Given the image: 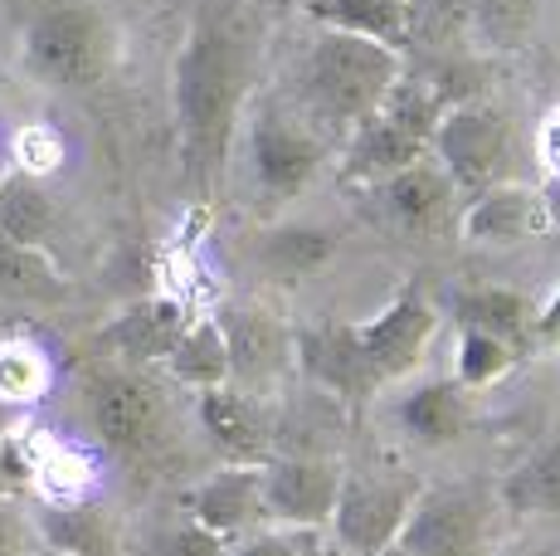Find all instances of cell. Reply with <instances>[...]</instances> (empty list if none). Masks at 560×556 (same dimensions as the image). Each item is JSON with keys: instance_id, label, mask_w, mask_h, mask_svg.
Returning a JSON list of instances; mask_svg holds the SVG:
<instances>
[{"instance_id": "obj_1", "label": "cell", "mask_w": 560, "mask_h": 556, "mask_svg": "<svg viewBox=\"0 0 560 556\" xmlns=\"http://www.w3.org/2000/svg\"><path fill=\"white\" fill-rule=\"evenodd\" d=\"M254 25L234 0H205L171 59V113H176V162L190 200H210L224 186L244 103L254 89Z\"/></svg>"}, {"instance_id": "obj_2", "label": "cell", "mask_w": 560, "mask_h": 556, "mask_svg": "<svg viewBox=\"0 0 560 556\" xmlns=\"http://www.w3.org/2000/svg\"><path fill=\"white\" fill-rule=\"evenodd\" d=\"M400 69V49H385L361 35H341V30H312L303 73H298V113L337 147L351 127L381 108Z\"/></svg>"}, {"instance_id": "obj_3", "label": "cell", "mask_w": 560, "mask_h": 556, "mask_svg": "<svg viewBox=\"0 0 560 556\" xmlns=\"http://www.w3.org/2000/svg\"><path fill=\"white\" fill-rule=\"evenodd\" d=\"M429 157L448 171V181L458 186V196H478L488 186H502V181H526V147L522 132H516L512 113L498 108V103H454L439 123L434 142H429Z\"/></svg>"}, {"instance_id": "obj_4", "label": "cell", "mask_w": 560, "mask_h": 556, "mask_svg": "<svg viewBox=\"0 0 560 556\" xmlns=\"http://www.w3.org/2000/svg\"><path fill=\"white\" fill-rule=\"evenodd\" d=\"M502 502L482 484H444L415 498L395 547L405 556H498Z\"/></svg>"}, {"instance_id": "obj_5", "label": "cell", "mask_w": 560, "mask_h": 556, "mask_svg": "<svg viewBox=\"0 0 560 556\" xmlns=\"http://www.w3.org/2000/svg\"><path fill=\"white\" fill-rule=\"evenodd\" d=\"M113 25L89 5H54L30 20L20 59L49 89H93L113 69Z\"/></svg>"}, {"instance_id": "obj_6", "label": "cell", "mask_w": 560, "mask_h": 556, "mask_svg": "<svg viewBox=\"0 0 560 556\" xmlns=\"http://www.w3.org/2000/svg\"><path fill=\"white\" fill-rule=\"evenodd\" d=\"M331 157V142L307 123L298 108H268L254 113L249 123V176L254 190L268 200V206H288L298 200L312 181L322 176Z\"/></svg>"}, {"instance_id": "obj_7", "label": "cell", "mask_w": 560, "mask_h": 556, "mask_svg": "<svg viewBox=\"0 0 560 556\" xmlns=\"http://www.w3.org/2000/svg\"><path fill=\"white\" fill-rule=\"evenodd\" d=\"M93 435L117 454H147L166 430V395L142 367H107L93 371L83 386Z\"/></svg>"}, {"instance_id": "obj_8", "label": "cell", "mask_w": 560, "mask_h": 556, "mask_svg": "<svg viewBox=\"0 0 560 556\" xmlns=\"http://www.w3.org/2000/svg\"><path fill=\"white\" fill-rule=\"evenodd\" d=\"M419 488L409 478H385V474H347L341 478L337 508H331L327 528L351 556H375L395 547L409 508H415Z\"/></svg>"}, {"instance_id": "obj_9", "label": "cell", "mask_w": 560, "mask_h": 556, "mask_svg": "<svg viewBox=\"0 0 560 556\" xmlns=\"http://www.w3.org/2000/svg\"><path fill=\"white\" fill-rule=\"evenodd\" d=\"M341 464L317 454H268L264 459V522L298 532H322L341 494Z\"/></svg>"}, {"instance_id": "obj_10", "label": "cell", "mask_w": 560, "mask_h": 556, "mask_svg": "<svg viewBox=\"0 0 560 556\" xmlns=\"http://www.w3.org/2000/svg\"><path fill=\"white\" fill-rule=\"evenodd\" d=\"M434 337H439V308L429 303L415 283L400 288L375 317L357 323V341H361V351L381 386L415 377V367L424 361Z\"/></svg>"}, {"instance_id": "obj_11", "label": "cell", "mask_w": 560, "mask_h": 556, "mask_svg": "<svg viewBox=\"0 0 560 556\" xmlns=\"http://www.w3.org/2000/svg\"><path fill=\"white\" fill-rule=\"evenodd\" d=\"M224 351H230V386L244 391H268L298 367L293 351V327L273 317L268 308H224L220 317Z\"/></svg>"}, {"instance_id": "obj_12", "label": "cell", "mask_w": 560, "mask_h": 556, "mask_svg": "<svg viewBox=\"0 0 560 556\" xmlns=\"http://www.w3.org/2000/svg\"><path fill=\"white\" fill-rule=\"evenodd\" d=\"M196 415L205 440L214 444L224 464H264L273 454V415H268L264 395L224 381V386L196 391Z\"/></svg>"}, {"instance_id": "obj_13", "label": "cell", "mask_w": 560, "mask_h": 556, "mask_svg": "<svg viewBox=\"0 0 560 556\" xmlns=\"http://www.w3.org/2000/svg\"><path fill=\"white\" fill-rule=\"evenodd\" d=\"M375 196H381L385 216L400 224L405 234H415V240H439V234L458 230L463 196L434 157H419L415 166L395 171L390 181L375 186Z\"/></svg>"}, {"instance_id": "obj_14", "label": "cell", "mask_w": 560, "mask_h": 556, "mask_svg": "<svg viewBox=\"0 0 560 556\" xmlns=\"http://www.w3.org/2000/svg\"><path fill=\"white\" fill-rule=\"evenodd\" d=\"M551 224H556L551 200H546V190L532 186V181L488 186L463 200V210H458V234L468 244H522V240L546 234Z\"/></svg>"}, {"instance_id": "obj_15", "label": "cell", "mask_w": 560, "mask_h": 556, "mask_svg": "<svg viewBox=\"0 0 560 556\" xmlns=\"http://www.w3.org/2000/svg\"><path fill=\"white\" fill-rule=\"evenodd\" d=\"M196 528L224 542H240L264 522V464H220L180 498Z\"/></svg>"}, {"instance_id": "obj_16", "label": "cell", "mask_w": 560, "mask_h": 556, "mask_svg": "<svg viewBox=\"0 0 560 556\" xmlns=\"http://www.w3.org/2000/svg\"><path fill=\"white\" fill-rule=\"evenodd\" d=\"M293 351L298 367L307 371L327 395L347 405H361L365 395L381 391L371 361H365L361 341H357V323H312L293 333Z\"/></svg>"}, {"instance_id": "obj_17", "label": "cell", "mask_w": 560, "mask_h": 556, "mask_svg": "<svg viewBox=\"0 0 560 556\" xmlns=\"http://www.w3.org/2000/svg\"><path fill=\"white\" fill-rule=\"evenodd\" d=\"M190 313L180 298H142V303H127L122 313L98 333L103 351H113L122 367H161L176 347V337L186 333Z\"/></svg>"}, {"instance_id": "obj_18", "label": "cell", "mask_w": 560, "mask_h": 556, "mask_svg": "<svg viewBox=\"0 0 560 556\" xmlns=\"http://www.w3.org/2000/svg\"><path fill=\"white\" fill-rule=\"evenodd\" d=\"M419 157H429L424 142H415L409 132L390 123L385 113H371L365 123H357L347 137H341V181L347 186H381L395 171L415 166Z\"/></svg>"}, {"instance_id": "obj_19", "label": "cell", "mask_w": 560, "mask_h": 556, "mask_svg": "<svg viewBox=\"0 0 560 556\" xmlns=\"http://www.w3.org/2000/svg\"><path fill=\"white\" fill-rule=\"evenodd\" d=\"M35 532L59 556H122V532H117L113 512L93 498L45 502L35 518Z\"/></svg>"}, {"instance_id": "obj_20", "label": "cell", "mask_w": 560, "mask_h": 556, "mask_svg": "<svg viewBox=\"0 0 560 556\" xmlns=\"http://www.w3.org/2000/svg\"><path fill=\"white\" fill-rule=\"evenodd\" d=\"M395 420H400V430L419 444H454V440L468 435V425H472V401L454 377L448 381H419V386H409L400 395Z\"/></svg>"}, {"instance_id": "obj_21", "label": "cell", "mask_w": 560, "mask_h": 556, "mask_svg": "<svg viewBox=\"0 0 560 556\" xmlns=\"http://www.w3.org/2000/svg\"><path fill=\"white\" fill-rule=\"evenodd\" d=\"M59 230V206L45 190V181L30 171H5L0 176V234L25 250H45Z\"/></svg>"}, {"instance_id": "obj_22", "label": "cell", "mask_w": 560, "mask_h": 556, "mask_svg": "<svg viewBox=\"0 0 560 556\" xmlns=\"http://www.w3.org/2000/svg\"><path fill=\"white\" fill-rule=\"evenodd\" d=\"M532 303L512 288H468L454 298V323L458 333H488L512 341L516 351L532 357Z\"/></svg>"}, {"instance_id": "obj_23", "label": "cell", "mask_w": 560, "mask_h": 556, "mask_svg": "<svg viewBox=\"0 0 560 556\" xmlns=\"http://www.w3.org/2000/svg\"><path fill=\"white\" fill-rule=\"evenodd\" d=\"M303 15L317 30L361 35L405 55V0H303Z\"/></svg>"}, {"instance_id": "obj_24", "label": "cell", "mask_w": 560, "mask_h": 556, "mask_svg": "<svg viewBox=\"0 0 560 556\" xmlns=\"http://www.w3.org/2000/svg\"><path fill=\"white\" fill-rule=\"evenodd\" d=\"M341 240L322 224H273V230L258 234V264H264L273 278H307L322 274L331 259H337Z\"/></svg>"}, {"instance_id": "obj_25", "label": "cell", "mask_w": 560, "mask_h": 556, "mask_svg": "<svg viewBox=\"0 0 560 556\" xmlns=\"http://www.w3.org/2000/svg\"><path fill=\"white\" fill-rule=\"evenodd\" d=\"M498 502L512 518H560V440L532 449L498 484Z\"/></svg>"}, {"instance_id": "obj_26", "label": "cell", "mask_w": 560, "mask_h": 556, "mask_svg": "<svg viewBox=\"0 0 560 556\" xmlns=\"http://www.w3.org/2000/svg\"><path fill=\"white\" fill-rule=\"evenodd\" d=\"M541 30V0H468V45L482 55H522Z\"/></svg>"}, {"instance_id": "obj_27", "label": "cell", "mask_w": 560, "mask_h": 556, "mask_svg": "<svg viewBox=\"0 0 560 556\" xmlns=\"http://www.w3.org/2000/svg\"><path fill=\"white\" fill-rule=\"evenodd\" d=\"M63 298H69V278L49 259V250H25V244L0 234V303L54 308Z\"/></svg>"}, {"instance_id": "obj_28", "label": "cell", "mask_w": 560, "mask_h": 556, "mask_svg": "<svg viewBox=\"0 0 560 556\" xmlns=\"http://www.w3.org/2000/svg\"><path fill=\"white\" fill-rule=\"evenodd\" d=\"M180 386L190 391H210V386H224L230 381V351H224V333L214 317H190L186 333L176 337L171 357L161 361Z\"/></svg>"}, {"instance_id": "obj_29", "label": "cell", "mask_w": 560, "mask_h": 556, "mask_svg": "<svg viewBox=\"0 0 560 556\" xmlns=\"http://www.w3.org/2000/svg\"><path fill=\"white\" fill-rule=\"evenodd\" d=\"M375 113H385L400 132H409L415 142H434V132H439V123H444V113H448V103H444V93L434 89V79L429 73H409L400 69V79L390 83V93L381 99V108Z\"/></svg>"}, {"instance_id": "obj_30", "label": "cell", "mask_w": 560, "mask_h": 556, "mask_svg": "<svg viewBox=\"0 0 560 556\" xmlns=\"http://www.w3.org/2000/svg\"><path fill=\"white\" fill-rule=\"evenodd\" d=\"M468 45V0H405V49L454 55Z\"/></svg>"}, {"instance_id": "obj_31", "label": "cell", "mask_w": 560, "mask_h": 556, "mask_svg": "<svg viewBox=\"0 0 560 556\" xmlns=\"http://www.w3.org/2000/svg\"><path fill=\"white\" fill-rule=\"evenodd\" d=\"M30 488H35L45 502H73L89 498L93 488V464L79 454V449L45 440L39 449H30Z\"/></svg>"}, {"instance_id": "obj_32", "label": "cell", "mask_w": 560, "mask_h": 556, "mask_svg": "<svg viewBox=\"0 0 560 556\" xmlns=\"http://www.w3.org/2000/svg\"><path fill=\"white\" fill-rule=\"evenodd\" d=\"M526 361V351H516L512 341L488 337V333H458V357H454V381L463 391L498 386L502 377H512Z\"/></svg>"}, {"instance_id": "obj_33", "label": "cell", "mask_w": 560, "mask_h": 556, "mask_svg": "<svg viewBox=\"0 0 560 556\" xmlns=\"http://www.w3.org/2000/svg\"><path fill=\"white\" fill-rule=\"evenodd\" d=\"M49 391V361L35 341H0V401L25 405Z\"/></svg>"}, {"instance_id": "obj_34", "label": "cell", "mask_w": 560, "mask_h": 556, "mask_svg": "<svg viewBox=\"0 0 560 556\" xmlns=\"http://www.w3.org/2000/svg\"><path fill=\"white\" fill-rule=\"evenodd\" d=\"M224 556H312V532L273 528V522H268L264 532H249L244 542H230Z\"/></svg>"}, {"instance_id": "obj_35", "label": "cell", "mask_w": 560, "mask_h": 556, "mask_svg": "<svg viewBox=\"0 0 560 556\" xmlns=\"http://www.w3.org/2000/svg\"><path fill=\"white\" fill-rule=\"evenodd\" d=\"M224 547L230 542L214 537V532L196 528V522H180V528H166L152 537V547H147V556H224Z\"/></svg>"}, {"instance_id": "obj_36", "label": "cell", "mask_w": 560, "mask_h": 556, "mask_svg": "<svg viewBox=\"0 0 560 556\" xmlns=\"http://www.w3.org/2000/svg\"><path fill=\"white\" fill-rule=\"evenodd\" d=\"M15 171H30V176H45V171H54L63 162V147L59 137L49 132V127H25V132L15 137Z\"/></svg>"}, {"instance_id": "obj_37", "label": "cell", "mask_w": 560, "mask_h": 556, "mask_svg": "<svg viewBox=\"0 0 560 556\" xmlns=\"http://www.w3.org/2000/svg\"><path fill=\"white\" fill-rule=\"evenodd\" d=\"M30 494V444L25 440H0V498Z\"/></svg>"}, {"instance_id": "obj_38", "label": "cell", "mask_w": 560, "mask_h": 556, "mask_svg": "<svg viewBox=\"0 0 560 556\" xmlns=\"http://www.w3.org/2000/svg\"><path fill=\"white\" fill-rule=\"evenodd\" d=\"M532 157H536V166H541L546 176H560V103L541 117V127H536Z\"/></svg>"}, {"instance_id": "obj_39", "label": "cell", "mask_w": 560, "mask_h": 556, "mask_svg": "<svg viewBox=\"0 0 560 556\" xmlns=\"http://www.w3.org/2000/svg\"><path fill=\"white\" fill-rule=\"evenodd\" d=\"M30 518L15 508V498H0V556H25Z\"/></svg>"}, {"instance_id": "obj_40", "label": "cell", "mask_w": 560, "mask_h": 556, "mask_svg": "<svg viewBox=\"0 0 560 556\" xmlns=\"http://www.w3.org/2000/svg\"><path fill=\"white\" fill-rule=\"evenodd\" d=\"M536 347H541V351L560 347V288L551 293V303L536 308V317H532V351Z\"/></svg>"}, {"instance_id": "obj_41", "label": "cell", "mask_w": 560, "mask_h": 556, "mask_svg": "<svg viewBox=\"0 0 560 556\" xmlns=\"http://www.w3.org/2000/svg\"><path fill=\"white\" fill-rule=\"evenodd\" d=\"M508 556H560V547H522V552H508Z\"/></svg>"}, {"instance_id": "obj_42", "label": "cell", "mask_w": 560, "mask_h": 556, "mask_svg": "<svg viewBox=\"0 0 560 556\" xmlns=\"http://www.w3.org/2000/svg\"><path fill=\"white\" fill-rule=\"evenodd\" d=\"M375 556H405L400 547H385V552H375Z\"/></svg>"}]
</instances>
